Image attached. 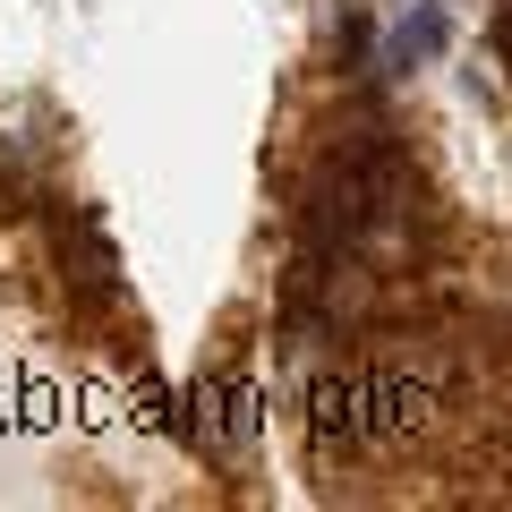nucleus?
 Wrapping results in <instances>:
<instances>
[{
    "instance_id": "f257e3e1",
    "label": "nucleus",
    "mask_w": 512,
    "mask_h": 512,
    "mask_svg": "<svg viewBox=\"0 0 512 512\" xmlns=\"http://www.w3.org/2000/svg\"><path fill=\"white\" fill-rule=\"evenodd\" d=\"M171 436L197 461H214V470H248L256 444H265V393H256L239 367H214V376H197L180 402H171Z\"/></svg>"
},
{
    "instance_id": "f03ea898",
    "label": "nucleus",
    "mask_w": 512,
    "mask_h": 512,
    "mask_svg": "<svg viewBox=\"0 0 512 512\" xmlns=\"http://www.w3.org/2000/svg\"><path fill=\"white\" fill-rule=\"evenodd\" d=\"M35 214L52 222V265H60V282H69V316H86V325H94V316H128L120 248H111L103 214L77 205V197H52V188H43Z\"/></svg>"
},
{
    "instance_id": "7ed1b4c3",
    "label": "nucleus",
    "mask_w": 512,
    "mask_h": 512,
    "mask_svg": "<svg viewBox=\"0 0 512 512\" xmlns=\"http://www.w3.org/2000/svg\"><path fill=\"white\" fill-rule=\"evenodd\" d=\"M444 43H453L444 0H410L402 18H393V35L367 52V77H376V86H393V77H410V69H427V60H444Z\"/></svg>"
},
{
    "instance_id": "20e7f679",
    "label": "nucleus",
    "mask_w": 512,
    "mask_h": 512,
    "mask_svg": "<svg viewBox=\"0 0 512 512\" xmlns=\"http://www.w3.org/2000/svg\"><path fill=\"white\" fill-rule=\"evenodd\" d=\"M35 205H43V163L18 137H0V222H26Z\"/></svg>"
}]
</instances>
